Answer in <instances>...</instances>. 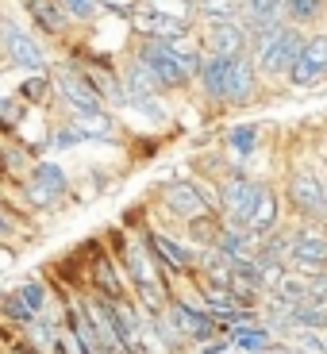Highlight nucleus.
<instances>
[{"mask_svg":"<svg viewBox=\"0 0 327 354\" xmlns=\"http://www.w3.org/2000/svg\"><path fill=\"white\" fill-rule=\"evenodd\" d=\"M258 189H262V185H254V181H247V177H227V181H223L220 201H223V212H227V220L235 223V227H247V223H250Z\"/></svg>","mask_w":327,"mask_h":354,"instance_id":"nucleus-11","label":"nucleus"},{"mask_svg":"<svg viewBox=\"0 0 327 354\" xmlns=\"http://www.w3.org/2000/svg\"><path fill=\"white\" fill-rule=\"evenodd\" d=\"M162 208H166L169 216L189 223V220H196V216L212 212V201L204 196V189L196 185V181L177 177V181H166V185H162Z\"/></svg>","mask_w":327,"mask_h":354,"instance_id":"nucleus-5","label":"nucleus"},{"mask_svg":"<svg viewBox=\"0 0 327 354\" xmlns=\"http://www.w3.org/2000/svg\"><path fill=\"white\" fill-rule=\"evenodd\" d=\"M131 27L139 39H158V43H177V39H189L193 35V24H185V19H169V16H158V12L142 8V4H135L131 16Z\"/></svg>","mask_w":327,"mask_h":354,"instance_id":"nucleus-10","label":"nucleus"},{"mask_svg":"<svg viewBox=\"0 0 327 354\" xmlns=\"http://www.w3.org/2000/svg\"><path fill=\"white\" fill-rule=\"evenodd\" d=\"M254 85H258L254 62H250L247 54H243V58H231L227 88H223V104H247V100L254 97Z\"/></svg>","mask_w":327,"mask_h":354,"instance_id":"nucleus-16","label":"nucleus"},{"mask_svg":"<svg viewBox=\"0 0 327 354\" xmlns=\"http://www.w3.org/2000/svg\"><path fill=\"white\" fill-rule=\"evenodd\" d=\"M185 227H189V239L200 243L204 250L216 247V239H220V223H216V216H212V212H204V216H196V220H189Z\"/></svg>","mask_w":327,"mask_h":354,"instance_id":"nucleus-27","label":"nucleus"},{"mask_svg":"<svg viewBox=\"0 0 327 354\" xmlns=\"http://www.w3.org/2000/svg\"><path fill=\"white\" fill-rule=\"evenodd\" d=\"M19 8H24V16L31 19V31L35 35H43L46 43H54V39H66L73 31V24L66 19V12H62V4L58 0H16Z\"/></svg>","mask_w":327,"mask_h":354,"instance_id":"nucleus-9","label":"nucleus"},{"mask_svg":"<svg viewBox=\"0 0 327 354\" xmlns=\"http://www.w3.org/2000/svg\"><path fill=\"white\" fill-rule=\"evenodd\" d=\"M142 247L151 250L158 274H189L196 266L193 250H189L185 243H177L174 235H162V231H147V235H142Z\"/></svg>","mask_w":327,"mask_h":354,"instance_id":"nucleus-7","label":"nucleus"},{"mask_svg":"<svg viewBox=\"0 0 327 354\" xmlns=\"http://www.w3.org/2000/svg\"><path fill=\"white\" fill-rule=\"evenodd\" d=\"M24 201V212L27 216H43V212H54V208H62V201L73 193V177L62 162L54 158H39L27 166V174L19 177L16 185H12Z\"/></svg>","mask_w":327,"mask_h":354,"instance_id":"nucleus-1","label":"nucleus"},{"mask_svg":"<svg viewBox=\"0 0 327 354\" xmlns=\"http://www.w3.org/2000/svg\"><path fill=\"white\" fill-rule=\"evenodd\" d=\"M12 97H16L24 108H46V104L54 100V81H50V73H27V77L16 85V93H12Z\"/></svg>","mask_w":327,"mask_h":354,"instance_id":"nucleus-22","label":"nucleus"},{"mask_svg":"<svg viewBox=\"0 0 327 354\" xmlns=\"http://www.w3.org/2000/svg\"><path fill=\"white\" fill-rule=\"evenodd\" d=\"M289 254H292V262L301 266V274H308V270H324L327 266V239L319 235V231H301V235L292 239Z\"/></svg>","mask_w":327,"mask_h":354,"instance_id":"nucleus-18","label":"nucleus"},{"mask_svg":"<svg viewBox=\"0 0 327 354\" xmlns=\"http://www.w3.org/2000/svg\"><path fill=\"white\" fill-rule=\"evenodd\" d=\"M193 12L204 24H227V19L239 16V0H200Z\"/></svg>","mask_w":327,"mask_h":354,"instance_id":"nucleus-26","label":"nucleus"},{"mask_svg":"<svg viewBox=\"0 0 327 354\" xmlns=\"http://www.w3.org/2000/svg\"><path fill=\"white\" fill-rule=\"evenodd\" d=\"M0 66H12L19 73H50V43L12 12H0Z\"/></svg>","mask_w":327,"mask_h":354,"instance_id":"nucleus-2","label":"nucleus"},{"mask_svg":"<svg viewBox=\"0 0 327 354\" xmlns=\"http://www.w3.org/2000/svg\"><path fill=\"white\" fill-rule=\"evenodd\" d=\"M142 8L158 12V16H169V19H185V24H193V4L189 0H139Z\"/></svg>","mask_w":327,"mask_h":354,"instance_id":"nucleus-28","label":"nucleus"},{"mask_svg":"<svg viewBox=\"0 0 327 354\" xmlns=\"http://www.w3.org/2000/svg\"><path fill=\"white\" fill-rule=\"evenodd\" d=\"M169 54L177 58V66L189 73V77H196V70H200L204 62V46L193 43V39H177V43H169Z\"/></svg>","mask_w":327,"mask_h":354,"instance_id":"nucleus-25","label":"nucleus"},{"mask_svg":"<svg viewBox=\"0 0 327 354\" xmlns=\"http://www.w3.org/2000/svg\"><path fill=\"white\" fill-rule=\"evenodd\" d=\"M189 4H193V8H196V4H200V0H189Z\"/></svg>","mask_w":327,"mask_h":354,"instance_id":"nucleus-34","label":"nucleus"},{"mask_svg":"<svg viewBox=\"0 0 327 354\" xmlns=\"http://www.w3.org/2000/svg\"><path fill=\"white\" fill-rule=\"evenodd\" d=\"M231 343L239 346L243 354H258L270 346V335L262 328H231Z\"/></svg>","mask_w":327,"mask_h":354,"instance_id":"nucleus-29","label":"nucleus"},{"mask_svg":"<svg viewBox=\"0 0 327 354\" xmlns=\"http://www.w3.org/2000/svg\"><path fill=\"white\" fill-rule=\"evenodd\" d=\"M204 54H216V58H243V54H247V31H243L235 19H227V24H208V31H204Z\"/></svg>","mask_w":327,"mask_h":354,"instance_id":"nucleus-13","label":"nucleus"},{"mask_svg":"<svg viewBox=\"0 0 327 354\" xmlns=\"http://www.w3.org/2000/svg\"><path fill=\"white\" fill-rule=\"evenodd\" d=\"M162 312H166V319L174 324V331L185 339V343H212L216 339V319L204 308H196V304L174 301V297H169V304Z\"/></svg>","mask_w":327,"mask_h":354,"instance_id":"nucleus-6","label":"nucleus"},{"mask_svg":"<svg viewBox=\"0 0 327 354\" xmlns=\"http://www.w3.org/2000/svg\"><path fill=\"white\" fill-rule=\"evenodd\" d=\"M0 354H43V351H35L24 335H16V339H8V343L0 346Z\"/></svg>","mask_w":327,"mask_h":354,"instance_id":"nucleus-33","label":"nucleus"},{"mask_svg":"<svg viewBox=\"0 0 327 354\" xmlns=\"http://www.w3.org/2000/svg\"><path fill=\"white\" fill-rule=\"evenodd\" d=\"M289 81L297 88H312L327 81V35H312L304 39L297 62L289 66Z\"/></svg>","mask_w":327,"mask_h":354,"instance_id":"nucleus-8","label":"nucleus"},{"mask_svg":"<svg viewBox=\"0 0 327 354\" xmlns=\"http://www.w3.org/2000/svg\"><path fill=\"white\" fill-rule=\"evenodd\" d=\"M274 220H277V196H274V189H258V201H254V212H250L247 231L262 235V231L274 227Z\"/></svg>","mask_w":327,"mask_h":354,"instance_id":"nucleus-23","label":"nucleus"},{"mask_svg":"<svg viewBox=\"0 0 327 354\" xmlns=\"http://www.w3.org/2000/svg\"><path fill=\"white\" fill-rule=\"evenodd\" d=\"M31 319H35V312L24 304V297H19L12 285H4V289H0V328L24 335V328L31 324Z\"/></svg>","mask_w":327,"mask_h":354,"instance_id":"nucleus-21","label":"nucleus"},{"mask_svg":"<svg viewBox=\"0 0 327 354\" xmlns=\"http://www.w3.org/2000/svg\"><path fill=\"white\" fill-rule=\"evenodd\" d=\"M50 81H54V97L70 108V115H77V112H100V108H104V100L97 97V88L88 85L85 73H81L77 66H70V62L50 66Z\"/></svg>","mask_w":327,"mask_h":354,"instance_id":"nucleus-4","label":"nucleus"},{"mask_svg":"<svg viewBox=\"0 0 327 354\" xmlns=\"http://www.w3.org/2000/svg\"><path fill=\"white\" fill-rule=\"evenodd\" d=\"M24 339L43 354L58 351V343H62V319H58V308H50V312H43V316L31 319V324L24 328Z\"/></svg>","mask_w":327,"mask_h":354,"instance_id":"nucleus-17","label":"nucleus"},{"mask_svg":"<svg viewBox=\"0 0 327 354\" xmlns=\"http://www.w3.org/2000/svg\"><path fill=\"white\" fill-rule=\"evenodd\" d=\"M12 289L24 297V304L35 312V316H43V312L54 308V285L46 281L43 274H19L16 281H12Z\"/></svg>","mask_w":327,"mask_h":354,"instance_id":"nucleus-19","label":"nucleus"},{"mask_svg":"<svg viewBox=\"0 0 327 354\" xmlns=\"http://www.w3.org/2000/svg\"><path fill=\"white\" fill-rule=\"evenodd\" d=\"M66 124L77 131L81 142H112L115 131H120V120H115L112 108H100V112H77L66 115Z\"/></svg>","mask_w":327,"mask_h":354,"instance_id":"nucleus-14","label":"nucleus"},{"mask_svg":"<svg viewBox=\"0 0 327 354\" xmlns=\"http://www.w3.org/2000/svg\"><path fill=\"white\" fill-rule=\"evenodd\" d=\"M131 58L154 77L158 93H181L185 85H193V77H189V73L177 66V58L169 54V43H158V39H139L135 50H131Z\"/></svg>","mask_w":327,"mask_h":354,"instance_id":"nucleus-3","label":"nucleus"},{"mask_svg":"<svg viewBox=\"0 0 327 354\" xmlns=\"http://www.w3.org/2000/svg\"><path fill=\"white\" fill-rule=\"evenodd\" d=\"M19 220H27V212L24 208H12V204L0 196V243H16Z\"/></svg>","mask_w":327,"mask_h":354,"instance_id":"nucleus-30","label":"nucleus"},{"mask_svg":"<svg viewBox=\"0 0 327 354\" xmlns=\"http://www.w3.org/2000/svg\"><path fill=\"white\" fill-rule=\"evenodd\" d=\"M227 70H231V58H216V54H204L200 70H196L193 81H200V93L208 100H220L223 104V88H227Z\"/></svg>","mask_w":327,"mask_h":354,"instance_id":"nucleus-20","label":"nucleus"},{"mask_svg":"<svg viewBox=\"0 0 327 354\" xmlns=\"http://www.w3.org/2000/svg\"><path fill=\"white\" fill-rule=\"evenodd\" d=\"M46 142H50V151H77V147H81L77 131H73L66 120L58 127H46Z\"/></svg>","mask_w":327,"mask_h":354,"instance_id":"nucleus-32","label":"nucleus"},{"mask_svg":"<svg viewBox=\"0 0 327 354\" xmlns=\"http://www.w3.org/2000/svg\"><path fill=\"white\" fill-rule=\"evenodd\" d=\"M327 8V0H281V12L289 16L292 27H304L312 19H319Z\"/></svg>","mask_w":327,"mask_h":354,"instance_id":"nucleus-24","label":"nucleus"},{"mask_svg":"<svg viewBox=\"0 0 327 354\" xmlns=\"http://www.w3.org/2000/svg\"><path fill=\"white\" fill-rule=\"evenodd\" d=\"M289 201L301 216H324L327 212V193H324V181H319L312 169H297L289 177Z\"/></svg>","mask_w":327,"mask_h":354,"instance_id":"nucleus-12","label":"nucleus"},{"mask_svg":"<svg viewBox=\"0 0 327 354\" xmlns=\"http://www.w3.org/2000/svg\"><path fill=\"white\" fill-rule=\"evenodd\" d=\"M235 24H239L247 35H258V31H270V27L285 24L281 19V0H239Z\"/></svg>","mask_w":327,"mask_h":354,"instance_id":"nucleus-15","label":"nucleus"},{"mask_svg":"<svg viewBox=\"0 0 327 354\" xmlns=\"http://www.w3.org/2000/svg\"><path fill=\"white\" fill-rule=\"evenodd\" d=\"M227 142H231V151H235V154H254V147H258V127H254V124L231 127Z\"/></svg>","mask_w":327,"mask_h":354,"instance_id":"nucleus-31","label":"nucleus"},{"mask_svg":"<svg viewBox=\"0 0 327 354\" xmlns=\"http://www.w3.org/2000/svg\"><path fill=\"white\" fill-rule=\"evenodd\" d=\"M0 93H4V88H0Z\"/></svg>","mask_w":327,"mask_h":354,"instance_id":"nucleus-35","label":"nucleus"}]
</instances>
